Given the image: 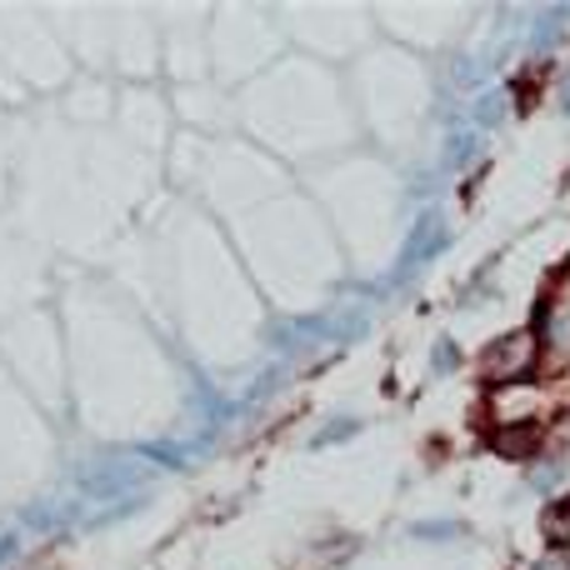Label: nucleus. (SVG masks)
<instances>
[{"label":"nucleus","instance_id":"nucleus-2","mask_svg":"<svg viewBox=\"0 0 570 570\" xmlns=\"http://www.w3.org/2000/svg\"><path fill=\"white\" fill-rule=\"evenodd\" d=\"M546 540H556V546H566L570 540V495L546 510Z\"/></svg>","mask_w":570,"mask_h":570},{"label":"nucleus","instance_id":"nucleus-1","mask_svg":"<svg viewBox=\"0 0 570 570\" xmlns=\"http://www.w3.org/2000/svg\"><path fill=\"white\" fill-rule=\"evenodd\" d=\"M536 345H540V361H546V355L556 361V366H566L570 361V276H556L550 301L540 305Z\"/></svg>","mask_w":570,"mask_h":570}]
</instances>
